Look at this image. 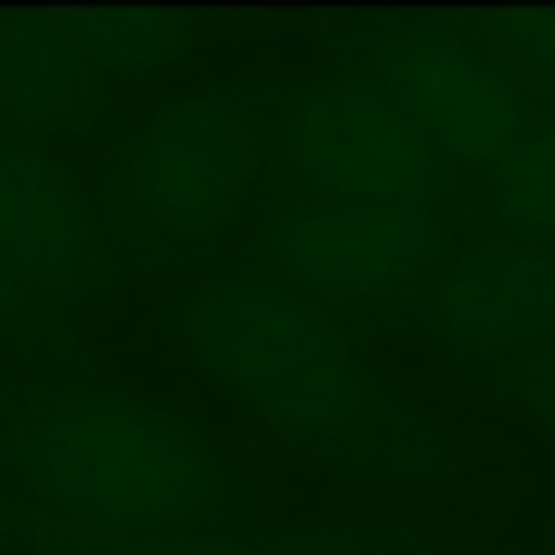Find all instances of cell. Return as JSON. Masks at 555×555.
Here are the masks:
<instances>
[{
  "mask_svg": "<svg viewBox=\"0 0 555 555\" xmlns=\"http://www.w3.org/2000/svg\"><path fill=\"white\" fill-rule=\"evenodd\" d=\"M269 192V114L251 90L162 96L114 144L96 216L114 251L144 245L150 263L233 240Z\"/></svg>",
  "mask_w": 555,
  "mask_h": 555,
  "instance_id": "3",
  "label": "cell"
},
{
  "mask_svg": "<svg viewBox=\"0 0 555 555\" xmlns=\"http://www.w3.org/2000/svg\"><path fill=\"white\" fill-rule=\"evenodd\" d=\"M269 192L383 197V204H460V173L424 132L364 78L305 85L269 114Z\"/></svg>",
  "mask_w": 555,
  "mask_h": 555,
  "instance_id": "6",
  "label": "cell"
},
{
  "mask_svg": "<svg viewBox=\"0 0 555 555\" xmlns=\"http://www.w3.org/2000/svg\"><path fill=\"white\" fill-rule=\"evenodd\" d=\"M102 54L66 18H0V126L18 138L108 132Z\"/></svg>",
  "mask_w": 555,
  "mask_h": 555,
  "instance_id": "9",
  "label": "cell"
},
{
  "mask_svg": "<svg viewBox=\"0 0 555 555\" xmlns=\"http://www.w3.org/2000/svg\"><path fill=\"white\" fill-rule=\"evenodd\" d=\"M299 555H430L412 531H328V538H305Z\"/></svg>",
  "mask_w": 555,
  "mask_h": 555,
  "instance_id": "16",
  "label": "cell"
},
{
  "mask_svg": "<svg viewBox=\"0 0 555 555\" xmlns=\"http://www.w3.org/2000/svg\"><path fill=\"white\" fill-rule=\"evenodd\" d=\"M25 472L54 507L144 543L251 526L240 472L204 424L126 395L42 406L25 430Z\"/></svg>",
  "mask_w": 555,
  "mask_h": 555,
  "instance_id": "2",
  "label": "cell"
},
{
  "mask_svg": "<svg viewBox=\"0 0 555 555\" xmlns=\"http://www.w3.org/2000/svg\"><path fill=\"white\" fill-rule=\"evenodd\" d=\"M0 257L37 293L54 287V305H85L108 287V233L96 197L73 168L37 138L0 126Z\"/></svg>",
  "mask_w": 555,
  "mask_h": 555,
  "instance_id": "8",
  "label": "cell"
},
{
  "mask_svg": "<svg viewBox=\"0 0 555 555\" xmlns=\"http://www.w3.org/2000/svg\"><path fill=\"white\" fill-rule=\"evenodd\" d=\"M460 197L478 221L519 240L555 245V96L538 108V120L502 150L483 173L460 180Z\"/></svg>",
  "mask_w": 555,
  "mask_h": 555,
  "instance_id": "10",
  "label": "cell"
},
{
  "mask_svg": "<svg viewBox=\"0 0 555 555\" xmlns=\"http://www.w3.org/2000/svg\"><path fill=\"white\" fill-rule=\"evenodd\" d=\"M90 49L102 54V66H156V61H173V18H156V13H96V18H66Z\"/></svg>",
  "mask_w": 555,
  "mask_h": 555,
  "instance_id": "11",
  "label": "cell"
},
{
  "mask_svg": "<svg viewBox=\"0 0 555 555\" xmlns=\"http://www.w3.org/2000/svg\"><path fill=\"white\" fill-rule=\"evenodd\" d=\"M180 328L216 388L305 454L352 472L430 466V424L388 395L347 323L263 281L221 275L180 305Z\"/></svg>",
  "mask_w": 555,
  "mask_h": 555,
  "instance_id": "1",
  "label": "cell"
},
{
  "mask_svg": "<svg viewBox=\"0 0 555 555\" xmlns=\"http://www.w3.org/2000/svg\"><path fill=\"white\" fill-rule=\"evenodd\" d=\"M478 37H507L519 61H531L538 78H555V13H519V18H460Z\"/></svg>",
  "mask_w": 555,
  "mask_h": 555,
  "instance_id": "15",
  "label": "cell"
},
{
  "mask_svg": "<svg viewBox=\"0 0 555 555\" xmlns=\"http://www.w3.org/2000/svg\"><path fill=\"white\" fill-rule=\"evenodd\" d=\"M61 323V305L49 299V293H37L30 281H18L13 269H7V257H0V340L18 352L42 347V335Z\"/></svg>",
  "mask_w": 555,
  "mask_h": 555,
  "instance_id": "13",
  "label": "cell"
},
{
  "mask_svg": "<svg viewBox=\"0 0 555 555\" xmlns=\"http://www.w3.org/2000/svg\"><path fill=\"white\" fill-rule=\"evenodd\" d=\"M120 555H299V531H263V526H245V531H197V538L138 543V550H120Z\"/></svg>",
  "mask_w": 555,
  "mask_h": 555,
  "instance_id": "12",
  "label": "cell"
},
{
  "mask_svg": "<svg viewBox=\"0 0 555 555\" xmlns=\"http://www.w3.org/2000/svg\"><path fill=\"white\" fill-rule=\"evenodd\" d=\"M490 388H495L502 400H514L519 412H531V418H538L543 430L555 436V347H543V352H531L526 364L502 371Z\"/></svg>",
  "mask_w": 555,
  "mask_h": 555,
  "instance_id": "14",
  "label": "cell"
},
{
  "mask_svg": "<svg viewBox=\"0 0 555 555\" xmlns=\"http://www.w3.org/2000/svg\"><path fill=\"white\" fill-rule=\"evenodd\" d=\"M466 197L448 209L383 197H293L263 192L233 275L317 305L328 317L406 311L442 245L454 240Z\"/></svg>",
  "mask_w": 555,
  "mask_h": 555,
  "instance_id": "4",
  "label": "cell"
},
{
  "mask_svg": "<svg viewBox=\"0 0 555 555\" xmlns=\"http://www.w3.org/2000/svg\"><path fill=\"white\" fill-rule=\"evenodd\" d=\"M406 317L454 371L490 388L502 371L555 347V245L502 233L466 209Z\"/></svg>",
  "mask_w": 555,
  "mask_h": 555,
  "instance_id": "7",
  "label": "cell"
},
{
  "mask_svg": "<svg viewBox=\"0 0 555 555\" xmlns=\"http://www.w3.org/2000/svg\"><path fill=\"white\" fill-rule=\"evenodd\" d=\"M328 66L340 78H364L383 90L460 180L490 168L550 102L543 85H531L502 49H490L460 18L388 25L335 49Z\"/></svg>",
  "mask_w": 555,
  "mask_h": 555,
  "instance_id": "5",
  "label": "cell"
}]
</instances>
